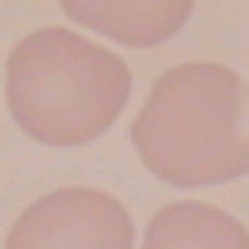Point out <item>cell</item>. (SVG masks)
Wrapping results in <instances>:
<instances>
[{
  "label": "cell",
  "mask_w": 249,
  "mask_h": 249,
  "mask_svg": "<svg viewBox=\"0 0 249 249\" xmlns=\"http://www.w3.org/2000/svg\"><path fill=\"white\" fill-rule=\"evenodd\" d=\"M141 164L171 187L249 174V89L223 62H184L151 86L128 128Z\"/></svg>",
  "instance_id": "1"
},
{
  "label": "cell",
  "mask_w": 249,
  "mask_h": 249,
  "mask_svg": "<svg viewBox=\"0 0 249 249\" xmlns=\"http://www.w3.org/2000/svg\"><path fill=\"white\" fill-rule=\"evenodd\" d=\"M131 99L122 56L66 26L26 33L7 56V108L20 131L50 148L102 138Z\"/></svg>",
  "instance_id": "2"
},
{
  "label": "cell",
  "mask_w": 249,
  "mask_h": 249,
  "mask_svg": "<svg viewBox=\"0 0 249 249\" xmlns=\"http://www.w3.org/2000/svg\"><path fill=\"white\" fill-rule=\"evenodd\" d=\"M3 249H135V223L105 190L59 187L17 216Z\"/></svg>",
  "instance_id": "3"
},
{
  "label": "cell",
  "mask_w": 249,
  "mask_h": 249,
  "mask_svg": "<svg viewBox=\"0 0 249 249\" xmlns=\"http://www.w3.org/2000/svg\"><path fill=\"white\" fill-rule=\"evenodd\" d=\"M72 23L131 50L174 39L194 13V0H59Z\"/></svg>",
  "instance_id": "4"
},
{
  "label": "cell",
  "mask_w": 249,
  "mask_h": 249,
  "mask_svg": "<svg viewBox=\"0 0 249 249\" xmlns=\"http://www.w3.org/2000/svg\"><path fill=\"white\" fill-rule=\"evenodd\" d=\"M141 249H249V230L220 207L180 200L151 216Z\"/></svg>",
  "instance_id": "5"
}]
</instances>
